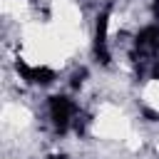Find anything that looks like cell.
<instances>
[{"label": "cell", "mask_w": 159, "mask_h": 159, "mask_svg": "<svg viewBox=\"0 0 159 159\" xmlns=\"http://www.w3.org/2000/svg\"><path fill=\"white\" fill-rule=\"evenodd\" d=\"M159 55V20L142 27L134 37V52H132V60L139 65V75L144 72V65L152 62V57Z\"/></svg>", "instance_id": "6da1fadb"}, {"label": "cell", "mask_w": 159, "mask_h": 159, "mask_svg": "<svg viewBox=\"0 0 159 159\" xmlns=\"http://www.w3.org/2000/svg\"><path fill=\"white\" fill-rule=\"evenodd\" d=\"M77 112H80V107L70 97H65V94H52L50 97V119H52V127H55L57 134H65L72 127Z\"/></svg>", "instance_id": "7a4b0ae2"}, {"label": "cell", "mask_w": 159, "mask_h": 159, "mask_svg": "<svg viewBox=\"0 0 159 159\" xmlns=\"http://www.w3.org/2000/svg\"><path fill=\"white\" fill-rule=\"evenodd\" d=\"M109 15H112V7L107 5L99 15H97V22H94V42H92V50H94V57L99 65H109L112 62V55H109V47H107V32H109Z\"/></svg>", "instance_id": "3957f363"}, {"label": "cell", "mask_w": 159, "mask_h": 159, "mask_svg": "<svg viewBox=\"0 0 159 159\" xmlns=\"http://www.w3.org/2000/svg\"><path fill=\"white\" fill-rule=\"evenodd\" d=\"M15 70L25 82L37 84V87H47L57 80V72L47 65H27L25 60H15Z\"/></svg>", "instance_id": "277c9868"}, {"label": "cell", "mask_w": 159, "mask_h": 159, "mask_svg": "<svg viewBox=\"0 0 159 159\" xmlns=\"http://www.w3.org/2000/svg\"><path fill=\"white\" fill-rule=\"evenodd\" d=\"M84 80H87V67H80V70L72 72V77H70V87H72V89H80V87L84 84Z\"/></svg>", "instance_id": "5b68a950"}, {"label": "cell", "mask_w": 159, "mask_h": 159, "mask_svg": "<svg viewBox=\"0 0 159 159\" xmlns=\"http://www.w3.org/2000/svg\"><path fill=\"white\" fill-rule=\"evenodd\" d=\"M147 70H149V77H152V80H159V55L152 57V62H149Z\"/></svg>", "instance_id": "8992f818"}, {"label": "cell", "mask_w": 159, "mask_h": 159, "mask_svg": "<svg viewBox=\"0 0 159 159\" xmlns=\"http://www.w3.org/2000/svg\"><path fill=\"white\" fill-rule=\"evenodd\" d=\"M142 114L147 117V122H159V112H154V109H149V107H144Z\"/></svg>", "instance_id": "52a82bcc"}, {"label": "cell", "mask_w": 159, "mask_h": 159, "mask_svg": "<svg viewBox=\"0 0 159 159\" xmlns=\"http://www.w3.org/2000/svg\"><path fill=\"white\" fill-rule=\"evenodd\" d=\"M152 10H154V17L159 20V0H152Z\"/></svg>", "instance_id": "ba28073f"}, {"label": "cell", "mask_w": 159, "mask_h": 159, "mask_svg": "<svg viewBox=\"0 0 159 159\" xmlns=\"http://www.w3.org/2000/svg\"><path fill=\"white\" fill-rule=\"evenodd\" d=\"M47 159H67V154H50Z\"/></svg>", "instance_id": "9c48e42d"}]
</instances>
